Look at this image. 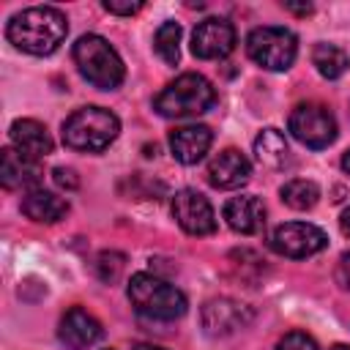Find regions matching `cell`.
Here are the masks:
<instances>
[{"instance_id": "1", "label": "cell", "mask_w": 350, "mask_h": 350, "mask_svg": "<svg viewBox=\"0 0 350 350\" xmlns=\"http://www.w3.org/2000/svg\"><path fill=\"white\" fill-rule=\"evenodd\" d=\"M68 33V19L55 5H33L8 19L5 36L8 41L27 55H52Z\"/></svg>"}, {"instance_id": "2", "label": "cell", "mask_w": 350, "mask_h": 350, "mask_svg": "<svg viewBox=\"0 0 350 350\" xmlns=\"http://www.w3.org/2000/svg\"><path fill=\"white\" fill-rule=\"evenodd\" d=\"M74 63L79 68V74L98 90H115L120 88L126 68L120 55L115 52V46L96 33L79 36L74 44Z\"/></svg>"}, {"instance_id": "3", "label": "cell", "mask_w": 350, "mask_h": 350, "mask_svg": "<svg viewBox=\"0 0 350 350\" xmlns=\"http://www.w3.org/2000/svg\"><path fill=\"white\" fill-rule=\"evenodd\" d=\"M213 104H216V90L197 71H186L175 77L153 98V109L161 118H194V115L208 112Z\"/></svg>"}, {"instance_id": "4", "label": "cell", "mask_w": 350, "mask_h": 350, "mask_svg": "<svg viewBox=\"0 0 350 350\" xmlns=\"http://www.w3.org/2000/svg\"><path fill=\"white\" fill-rule=\"evenodd\" d=\"M126 293H129L131 306L142 317H148V320H164V323H170V320L183 317L186 314V306H189L186 304V295L178 287H172L170 282H164V279H159L153 273H134L129 279Z\"/></svg>"}, {"instance_id": "5", "label": "cell", "mask_w": 350, "mask_h": 350, "mask_svg": "<svg viewBox=\"0 0 350 350\" xmlns=\"http://www.w3.org/2000/svg\"><path fill=\"white\" fill-rule=\"evenodd\" d=\"M120 131L118 115H112L104 107H82L63 123V142L71 150L82 153H101L115 142Z\"/></svg>"}, {"instance_id": "6", "label": "cell", "mask_w": 350, "mask_h": 350, "mask_svg": "<svg viewBox=\"0 0 350 350\" xmlns=\"http://www.w3.org/2000/svg\"><path fill=\"white\" fill-rule=\"evenodd\" d=\"M246 52L257 66L268 71H287L298 55V38L287 27H254L246 36Z\"/></svg>"}, {"instance_id": "7", "label": "cell", "mask_w": 350, "mask_h": 350, "mask_svg": "<svg viewBox=\"0 0 350 350\" xmlns=\"http://www.w3.org/2000/svg\"><path fill=\"white\" fill-rule=\"evenodd\" d=\"M290 134L312 150L328 148L336 139V118L323 104H314V101L298 104L290 112Z\"/></svg>"}, {"instance_id": "8", "label": "cell", "mask_w": 350, "mask_h": 350, "mask_svg": "<svg viewBox=\"0 0 350 350\" xmlns=\"http://www.w3.org/2000/svg\"><path fill=\"white\" fill-rule=\"evenodd\" d=\"M268 243L282 257L306 260L328 246V235L317 224H309V221H284L271 232Z\"/></svg>"}, {"instance_id": "9", "label": "cell", "mask_w": 350, "mask_h": 350, "mask_svg": "<svg viewBox=\"0 0 350 350\" xmlns=\"http://www.w3.org/2000/svg\"><path fill=\"white\" fill-rule=\"evenodd\" d=\"M172 216L180 224V230L189 232V235H211V232H216V213H213L208 197H202L194 189L175 191Z\"/></svg>"}, {"instance_id": "10", "label": "cell", "mask_w": 350, "mask_h": 350, "mask_svg": "<svg viewBox=\"0 0 350 350\" xmlns=\"http://www.w3.org/2000/svg\"><path fill=\"white\" fill-rule=\"evenodd\" d=\"M235 49V27L221 16L202 19L191 33V52L202 60H221Z\"/></svg>"}, {"instance_id": "11", "label": "cell", "mask_w": 350, "mask_h": 350, "mask_svg": "<svg viewBox=\"0 0 350 350\" xmlns=\"http://www.w3.org/2000/svg\"><path fill=\"white\" fill-rule=\"evenodd\" d=\"M44 170L38 164V159L16 150V148H3V156H0V180L8 191H19V189H38V180H41Z\"/></svg>"}, {"instance_id": "12", "label": "cell", "mask_w": 350, "mask_h": 350, "mask_svg": "<svg viewBox=\"0 0 350 350\" xmlns=\"http://www.w3.org/2000/svg\"><path fill=\"white\" fill-rule=\"evenodd\" d=\"M252 320V312L230 298H219V301H208L202 306V328L211 336H227L235 334L238 328H243Z\"/></svg>"}, {"instance_id": "13", "label": "cell", "mask_w": 350, "mask_h": 350, "mask_svg": "<svg viewBox=\"0 0 350 350\" xmlns=\"http://www.w3.org/2000/svg\"><path fill=\"white\" fill-rule=\"evenodd\" d=\"M57 339L68 350H85L101 339V323L90 312H85L82 306H71L60 320Z\"/></svg>"}, {"instance_id": "14", "label": "cell", "mask_w": 350, "mask_h": 350, "mask_svg": "<svg viewBox=\"0 0 350 350\" xmlns=\"http://www.w3.org/2000/svg\"><path fill=\"white\" fill-rule=\"evenodd\" d=\"M249 175H252V164L235 148L216 153L208 164V183L213 189H241L249 180Z\"/></svg>"}, {"instance_id": "15", "label": "cell", "mask_w": 350, "mask_h": 350, "mask_svg": "<svg viewBox=\"0 0 350 350\" xmlns=\"http://www.w3.org/2000/svg\"><path fill=\"white\" fill-rule=\"evenodd\" d=\"M224 221L241 235H254L265 224V205L254 194H241L224 202Z\"/></svg>"}, {"instance_id": "16", "label": "cell", "mask_w": 350, "mask_h": 350, "mask_svg": "<svg viewBox=\"0 0 350 350\" xmlns=\"http://www.w3.org/2000/svg\"><path fill=\"white\" fill-rule=\"evenodd\" d=\"M213 142V131L208 126H180L170 131V150L180 164H197Z\"/></svg>"}, {"instance_id": "17", "label": "cell", "mask_w": 350, "mask_h": 350, "mask_svg": "<svg viewBox=\"0 0 350 350\" xmlns=\"http://www.w3.org/2000/svg\"><path fill=\"white\" fill-rule=\"evenodd\" d=\"M8 134H11V148H16V150H22V153H27V156H33V159H44V156H49L52 148H55V142H52L46 126L38 123V120H33V118L14 120Z\"/></svg>"}, {"instance_id": "18", "label": "cell", "mask_w": 350, "mask_h": 350, "mask_svg": "<svg viewBox=\"0 0 350 350\" xmlns=\"http://www.w3.org/2000/svg\"><path fill=\"white\" fill-rule=\"evenodd\" d=\"M22 213L33 221H41V224H55L60 221L66 213H68V202L63 197H57L55 191H46V189H33L22 197Z\"/></svg>"}, {"instance_id": "19", "label": "cell", "mask_w": 350, "mask_h": 350, "mask_svg": "<svg viewBox=\"0 0 350 350\" xmlns=\"http://www.w3.org/2000/svg\"><path fill=\"white\" fill-rule=\"evenodd\" d=\"M254 156L262 167L268 170H279L287 164L290 159V148H287V139L279 129H262L254 139Z\"/></svg>"}, {"instance_id": "20", "label": "cell", "mask_w": 350, "mask_h": 350, "mask_svg": "<svg viewBox=\"0 0 350 350\" xmlns=\"http://www.w3.org/2000/svg\"><path fill=\"white\" fill-rule=\"evenodd\" d=\"M312 63H314V68H317L320 77H325V79H339V77L350 68V55H347L342 46H336V44L320 41V44L312 49Z\"/></svg>"}, {"instance_id": "21", "label": "cell", "mask_w": 350, "mask_h": 350, "mask_svg": "<svg viewBox=\"0 0 350 350\" xmlns=\"http://www.w3.org/2000/svg\"><path fill=\"white\" fill-rule=\"evenodd\" d=\"M279 194H282V202H284L287 208H293V211H309V208H314L317 200H320V186H317L314 180L295 178V180H287V183L279 189Z\"/></svg>"}, {"instance_id": "22", "label": "cell", "mask_w": 350, "mask_h": 350, "mask_svg": "<svg viewBox=\"0 0 350 350\" xmlns=\"http://www.w3.org/2000/svg\"><path fill=\"white\" fill-rule=\"evenodd\" d=\"M153 49L167 66H175L180 57V25L178 22H161L156 36H153Z\"/></svg>"}, {"instance_id": "23", "label": "cell", "mask_w": 350, "mask_h": 350, "mask_svg": "<svg viewBox=\"0 0 350 350\" xmlns=\"http://www.w3.org/2000/svg\"><path fill=\"white\" fill-rule=\"evenodd\" d=\"M276 350H320V347H317V342H314L309 334H304V331H290V334H284V336L279 339Z\"/></svg>"}, {"instance_id": "24", "label": "cell", "mask_w": 350, "mask_h": 350, "mask_svg": "<svg viewBox=\"0 0 350 350\" xmlns=\"http://www.w3.org/2000/svg\"><path fill=\"white\" fill-rule=\"evenodd\" d=\"M334 276H336V284H339V287H342L345 293H350V252L339 257V262H336V271H334Z\"/></svg>"}, {"instance_id": "25", "label": "cell", "mask_w": 350, "mask_h": 350, "mask_svg": "<svg viewBox=\"0 0 350 350\" xmlns=\"http://www.w3.org/2000/svg\"><path fill=\"white\" fill-rule=\"evenodd\" d=\"M104 8L109 14H120V16H131L137 11H142V3H118V0H104Z\"/></svg>"}, {"instance_id": "26", "label": "cell", "mask_w": 350, "mask_h": 350, "mask_svg": "<svg viewBox=\"0 0 350 350\" xmlns=\"http://www.w3.org/2000/svg\"><path fill=\"white\" fill-rule=\"evenodd\" d=\"M52 175H55V183H57V186H63V189H77V186H79L77 172H74V170H68V167H57Z\"/></svg>"}, {"instance_id": "27", "label": "cell", "mask_w": 350, "mask_h": 350, "mask_svg": "<svg viewBox=\"0 0 350 350\" xmlns=\"http://www.w3.org/2000/svg\"><path fill=\"white\" fill-rule=\"evenodd\" d=\"M339 227H342L345 235H350V208L342 211V216H339Z\"/></svg>"}, {"instance_id": "28", "label": "cell", "mask_w": 350, "mask_h": 350, "mask_svg": "<svg viewBox=\"0 0 350 350\" xmlns=\"http://www.w3.org/2000/svg\"><path fill=\"white\" fill-rule=\"evenodd\" d=\"M284 8L287 11H293V14H309L312 11V5L306 3V5H293V3H284Z\"/></svg>"}, {"instance_id": "29", "label": "cell", "mask_w": 350, "mask_h": 350, "mask_svg": "<svg viewBox=\"0 0 350 350\" xmlns=\"http://www.w3.org/2000/svg\"><path fill=\"white\" fill-rule=\"evenodd\" d=\"M134 350H164V347H159V345H145V342H139V345H134Z\"/></svg>"}, {"instance_id": "30", "label": "cell", "mask_w": 350, "mask_h": 350, "mask_svg": "<svg viewBox=\"0 0 350 350\" xmlns=\"http://www.w3.org/2000/svg\"><path fill=\"white\" fill-rule=\"evenodd\" d=\"M342 170H345V172L350 175V150H347V153L342 156Z\"/></svg>"}, {"instance_id": "31", "label": "cell", "mask_w": 350, "mask_h": 350, "mask_svg": "<svg viewBox=\"0 0 350 350\" xmlns=\"http://www.w3.org/2000/svg\"><path fill=\"white\" fill-rule=\"evenodd\" d=\"M331 350H350L347 345H336V347H331Z\"/></svg>"}]
</instances>
